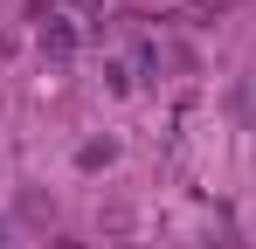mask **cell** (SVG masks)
<instances>
[{
    "label": "cell",
    "instance_id": "1",
    "mask_svg": "<svg viewBox=\"0 0 256 249\" xmlns=\"http://www.w3.org/2000/svg\"><path fill=\"white\" fill-rule=\"evenodd\" d=\"M42 56L48 62H70V56H76V28H70L62 14H42Z\"/></svg>",
    "mask_w": 256,
    "mask_h": 249
}]
</instances>
